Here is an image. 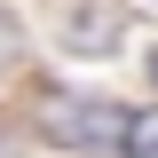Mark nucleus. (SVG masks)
Instances as JSON below:
<instances>
[{
    "mask_svg": "<svg viewBox=\"0 0 158 158\" xmlns=\"http://www.w3.org/2000/svg\"><path fill=\"white\" fill-rule=\"evenodd\" d=\"M150 87H158V56H150Z\"/></svg>",
    "mask_w": 158,
    "mask_h": 158,
    "instance_id": "20e7f679",
    "label": "nucleus"
},
{
    "mask_svg": "<svg viewBox=\"0 0 158 158\" xmlns=\"http://www.w3.org/2000/svg\"><path fill=\"white\" fill-rule=\"evenodd\" d=\"M127 103L111 95H71V87H48L40 95V135L63 142V150H118L127 142Z\"/></svg>",
    "mask_w": 158,
    "mask_h": 158,
    "instance_id": "f257e3e1",
    "label": "nucleus"
},
{
    "mask_svg": "<svg viewBox=\"0 0 158 158\" xmlns=\"http://www.w3.org/2000/svg\"><path fill=\"white\" fill-rule=\"evenodd\" d=\"M0 158H16V150H8V142H0Z\"/></svg>",
    "mask_w": 158,
    "mask_h": 158,
    "instance_id": "39448f33",
    "label": "nucleus"
},
{
    "mask_svg": "<svg viewBox=\"0 0 158 158\" xmlns=\"http://www.w3.org/2000/svg\"><path fill=\"white\" fill-rule=\"evenodd\" d=\"M127 158H158V111H135L127 118V142H118Z\"/></svg>",
    "mask_w": 158,
    "mask_h": 158,
    "instance_id": "f03ea898",
    "label": "nucleus"
},
{
    "mask_svg": "<svg viewBox=\"0 0 158 158\" xmlns=\"http://www.w3.org/2000/svg\"><path fill=\"white\" fill-rule=\"evenodd\" d=\"M135 8H142V16H158V0H135Z\"/></svg>",
    "mask_w": 158,
    "mask_h": 158,
    "instance_id": "7ed1b4c3",
    "label": "nucleus"
}]
</instances>
